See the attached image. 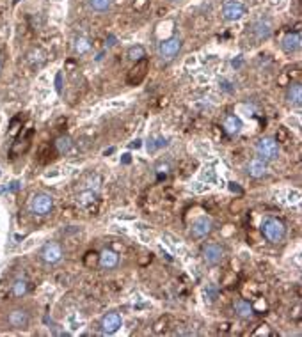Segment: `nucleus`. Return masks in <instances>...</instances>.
<instances>
[{
  "instance_id": "obj_18",
  "label": "nucleus",
  "mask_w": 302,
  "mask_h": 337,
  "mask_svg": "<svg viewBox=\"0 0 302 337\" xmlns=\"http://www.w3.org/2000/svg\"><path fill=\"white\" fill-rule=\"evenodd\" d=\"M233 309H235V313H237L240 318H251L253 316V307L249 305V302L237 300L235 304H233Z\"/></svg>"
},
{
  "instance_id": "obj_10",
  "label": "nucleus",
  "mask_w": 302,
  "mask_h": 337,
  "mask_svg": "<svg viewBox=\"0 0 302 337\" xmlns=\"http://www.w3.org/2000/svg\"><path fill=\"white\" fill-rule=\"evenodd\" d=\"M7 323L12 329H23L29 323V313L25 309H14L7 316Z\"/></svg>"
},
{
  "instance_id": "obj_14",
  "label": "nucleus",
  "mask_w": 302,
  "mask_h": 337,
  "mask_svg": "<svg viewBox=\"0 0 302 337\" xmlns=\"http://www.w3.org/2000/svg\"><path fill=\"white\" fill-rule=\"evenodd\" d=\"M118 261H119V257L114 250L105 248V250L100 254V266L105 270H111V268H114V266H118Z\"/></svg>"
},
{
  "instance_id": "obj_8",
  "label": "nucleus",
  "mask_w": 302,
  "mask_h": 337,
  "mask_svg": "<svg viewBox=\"0 0 302 337\" xmlns=\"http://www.w3.org/2000/svg\"><path fill=\"white\" fill-rule=\"evenodd\" d=\"M210 231H212V220L208 217H201L192 224L190 234L194 238H204L206 234H210Z\"/></svg>"
},
{
  "instance_id": "obj_19",
  "label": "nucleus",
  "mask_w": 302,
  "mask_h": 337,
  "mask_svg": "<svg viewBox=\"0 0 302 337\" xmlns=\"http://www.w3.org/2000/svg\"><path fill=\"white\" fill-rule=\"evenodd\" d=\"M71 146H73V142H71L70 137H59L57 142H55V147H57V151L61 154H66L68 151L71 149Z\"/></svg>"
},
{
  "instance_id": "obj_22",
  "label": "nucleus",
  "mask_w": 302,
  "mask_h": 337,
  "mask_svg": "<svg viewBox=\"0 0 302 337\" xmlns=\"http://www.w3.org/2000/svg\"><path fill=\"white\" fill-rule=\"evenodd\" d=\"M25 293H27V280L18 279L16 282L12 284V295H14V297H23Z\"/></svg>"
},
{
  "instance_id": "obj_7",
  "label": "nucleus",
  "mask_w": 302,
  "mask_h": 337,
  "mask_svg": "<svg viewBox=\"0 0 302 337\" xmlns=\"http://www.w3.org/2000/svg\"><path fill=\"white\" fill-rule=\"evenodd\" d=\"M203 257L206 261V264H212V266L213 264H219L222 261V257H224V248L217 243H210L204 247Z\"/></svg>"
},
{
  "instance_id": "obj_3",
  "label": "nucleus",
  "mask_w": 302,
  "mask_h": 337,
  "mask_svg": "<svg viewBox=\"0 0 302 337\" xmlns=\"http://www.w3.org/2000/svg\"><path fill=\"white\" fill-rule=\"evenodd\" d=\"M256 153H258V156H262V160H276L279 154L278 140L272 137L260 138L256 144Z\"/></svg>"
},
{
  "instance_id": "obj_2",
  "label": "nucleus",
  "mask_w": 302,
  "mask_h": 337,
  "mask_svg": "<svg viewBox=\"0 0 302 337\" xmlns=\"http://www.w3.org/2000/svg\"><path fill=\"white\" fill-rule=\"evenodd\" d=\"M53 208V197L48 194H34L29 201V210L34 213V215H48Z\"/></svg>"
},
{
  "instance_id": "obj_16",
  "label": "nucleus",
  "mask_w": 302,
  "mask_h": 337,
  "mask_svg": "<svg viewBox=\"0 0 302 337\" xmlns=\"http://www.w3.org/2000/svg\"><path fill=\"white\" fill-rule=\"evenodd\" d=\"M247 171H249V174L253 176V178H263L265 172H267L265 160H262V158L253 160V162L249 163V167H247Z\"/></svg>"
},
{
  "instance_id": "obj_6",
  "label": "nucleus",
  "mask_w": 302,
  "mask_h": 337,
  "mask_svg": "<svg viewBox=\"0 0 302 337\" xmlns=\"http://www.w3.org/2000/svg\"><path fill=\"white\" fill-rule=\"evenodd\" d=\"M61 257H62V248L61 245L55 243V241H48L45 247L41 248V259L45 261V263L55 264L61 261Z\"/></svg>"
},
{
  "instance_id": "obj_11",
  "label": "nucleus",
  "mask_w": 302,
  "mask_h": 337,
  "mask_svg": "<svg viewBox=\"0 0 302 337\" xmlns=\"http://www.w3.org/2000/svg\"><path fill=\"white\" fill-rule=\"evenodd\" d=\"M121 327V316L118 313H109L102 320V330L105 334H114Z\"/></svg>"
},
{
  "instance_id": "obj_12",
  "label": "nucleus",
  "mask_w": 302,
  "mask_h": 337,
  "mask_svg": "<svg viewBox=\"0 0 302 337\" xmlns=\"http://www.w3.org/2000/svg\"><path fill=\"white\" fill-rule=\"evenodd\" d=\"M146 69H148V61L146 59H141V61L135 62V68H132L130 75H128V84H139L144 77H146Z\"/></svg>"
},
{
  "instance_id": "obj_29",
  "label": "nucleus",
  "mask_w": 302,
  "mask_h": 337,
  "mask_svg": "<svg viewBox=\"0 0 302 337\" xmlns=\"http://www.w3.org/2000/svg\"><path fill=\"white\" fill-rule=\"evenodd\" d=\"M114 41H116V37H114V36H111V37H109V43H107V45L112 46V45H114Z\"/></svg>"
},
{
  "instance_id": "obj_4",
  "label": "nucleus",
  "mask_w": 302,
  "mask_h": 337,
  "mask_svg": "<svg viewBox=\"0 0 302 337\" xmlns=\"http://www.w3.org/2000/svg\"><path fill=\"white\" fill-rule=\"evenodd\" d=\"M180 50H181V41L178 39V37H171V39L160 43L158 55H160V59H162V61L169 62V61H172V59H174L178 53H180Z\"/></svg>"
},
{
  "instance_id": "obj_15",
  "label": "nucleus",
  "mask_w": 302,
  "mask_h": 337,
  "mask_svg": "<svg viewBox=\"0 0 302 337\" xmlns=\"http://www.w3.org/2000/svg\"><path fill=\"white\" fill-rule=\"evenodd\" d=\"M286 100H288V103L294 107H301L302 103V87L301 84H294V86L288 87V91H286Z\"/></svg>"
},
{
  "instance_id": "obj_1",
  "label": "nucleus",
  "mask_w": 302,
  "mask_h": 337,
  "mask_svg": "<svg viewBox=\"0 0 302 337\" xmlns=\"http://www.w3.org/2000/svg\"><path fill=\"white\" fill-rule=\"evenodd\" d=\"M262 234L265 236V240L270 241V243H278L285 238L286 234V227L285 224L278 219H265L262 224Z\"/></svg>"
},
{
  "instance_id": "obj_17",
  "label": "nucleus",
  "mask_w": 302,
  "mask_h": 337,
  "mask_svg": "<svg viewBox=\"0 0 302 337\" xmlns=\"http://www.w3.org/2000/svg\"><path fill=\"white\" fill-rule=\"evenodd\" d=\"M242 128V121L237 117V115H228L224 121V130L228 131L229 135H237Z\"/></svg>"
},
{
  "instance_id": "obj_5",
  "label": "nucleus",
  "mask_w": 302,
  "mask_h": 337,
  "mask_svg": "<svg viewBox=\"0 0 302 337\" xmlns=\"http://www.w3.org/2000/svg\"><path fill=\"white\" fill-rule=\"evenodd\" d=\"M245 14V7L238 0H226L222 5V16L228 21H237Z\"/></svg>"
},
{
  "instance_id": "obj_9",
  "label": "nucleus",
  "mask_w": 302,
  "mask_h": 337,
  "mask_svg": "<svg viewBox=\"0 0 302 337\" xmlns=\"http://www.w3.org/2000/svg\"><path fill=\"white\" fill-rule=\"evenodd\" d=\"M253 36L256 41H265L270 37V34H272V23H270L269 20H258L254 21L253 25Z\"/></svg>"
},
{
  "instance_id": "obj_21",
  "label": "nucleus",
  "mask_w": 302,
  "mask_h": 337,
  "mask_svg": "<svg viewBox=\"0 0 302 337\" xmlns=\"http://www.w3.org/2000/svg\"><path fill=\"white\" fill-rule=\"evenodd\" d=\"M128 57L132 59V61H141V59H144L146 57V50L143 48L141 45H137V46H132L130 50H128Z\"/></svg>"
},
{
  "instance_id": "obj_24",
  "label": "nucleus",
  "mask_w": 302,
  "mask_h": 337,
  "mask_svg": "<svg viewBox=\"0 0 302 337\" xmlns=\"http://www.w3.org/2000/svg\"><path fill=\"white\" fill-rule=\"evenodd\" d=\"M217 295H219V289H217V286H215V284L206 286V289H204V297L208 298V302H213V300H215Z\"/></svg>"
},
{
  "instance_id": "obj_13",
  "label": "nucleus",
  "mask_w": 302,
  "mask_h": 337,
  "mask_svg": "<svg viewBox=\"0 0 302 337\" xmlns=\"http://www.w3.org/2000/svg\"><path fill=\"white\" fill-rule=\"evenodd\" d=\"M301 48V34L299 32H290L286 34L285 39H283V50L286 53H294Z\"/></svg>"
},
{
  "instance_id": "obj_27",
  "label": "nucleus",
  "mask_w": 302,
  "mask_h": 337,
  "mask_svg": "<svg viewBox=\"0 0 302 337\" xmlns=\"http://www.w3.org/2000/svg\"><path fill=\"white\" fill-rule=\"evenodd\" d=\"M62 91V73H57V93Z\"/></svg>"
},
{
  "instance_id": "obj_28",
  "label": "nucleus",
  "mask_w": 302,
  "mask_h": 337,
  "mask_svg": "<svg viewBox=\"0 0 302 337\" xmlns=\"http://www.w3.org/2000/svg\"><path fill=\"white\" fill-rule=\"evenodd\" d=\"M229 188H231L233 192H240V188L237 187V183H231V187H229Z\"/></svg>"
},
{
  "instance_id": "obj_20",
  "label": "nucleus",
  "mask_w": 302,
  "mask_h": 337,
  "mask_svg": "<svg viewBox=\"0 0 302 337\" xmlns=\"http://www.w3.org/2000/svg\"><path fill=\"white\" fill-rule=\"evenodd\" d=\"M89 5H91V9H94V11L103 12V11H107V9H111L112 0H89Z\"/></svg>"
},
{
  "instance_id": "obj_23",
  "label": "nucleus",
  "mask_w": 302,
  "mask_h": 337,
  "mask_svg": "<svg viewBox=\"0 0 302 337\" xmlns=\"http://www.w3.org/2000/svg\"><path fill=\"white\" fill-rule=\"evenodd\" d=\"M75 50H77L78 53H87L91 50L89 41H87L86 37H78V39L75 41Z\"/></svg>"
},
{
  "instance_id": "obj_30",
  "label": "nucleus",
  "mask_w": 302,
  "mask_h": 337,
  "mask_svg": "<svg viewBox=\"0 0 302 337\" xmlns=\"http://www.w3.org/2000/svg\"><path fill=\"white\" fill-rule=\"evenodd\" d=\"M123 162H125V163L130 162V154H125V158H123Z\"/></svg>"
},
{
  "instance_id": "obj_25",
  "label": "nucleus",
  "mask_w": 302,
  "mask_h": 337,
  "mask_svg": "<svg viewBox=\"0 0 302 337\" xmlns=\"http://www.w3.org/2000/svg\"><path fill=\"white\" fill-rule=\"evenodd\" d=\"M165 146V140L163 138H158V140H151V142H148V149L150 151H155L156 147H162Z\"/></svg>"
},
{
  "instance_id": "obj_31",
  "label": "nucleus",
  "mask_w": 302,
  "mask_h": 337,
  "mask_svg": "<svg viewBox=\"0 0 302 337\" xmlns=\"http://www.w3.org/2000/svg\"><path fill=\"white\" fill-rule=\"evenodd\" d=\"M0 71H2V62H0Z\"/></svg>"
},
{
  "instance_id": "obj_26",
  "label": "nucleus",
  "mask_w": 302,
  "mask_h": 337,
  "mask_svg": "<svg viewBox=\"0 0 302 337\" xmlns=\"http://www.w3.org/2000/svg\"><path fill=\"white\" fill-rule=\"evenodd\" d=\"M156 172H158V176H162V174L165 176L169 172V165H167V163H163V165H158V167H156Z\"/></svg>"
}]
</instances>
